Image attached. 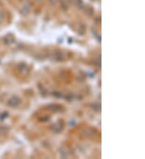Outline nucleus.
Listing matches in <instances>:
<instances>
[{"instance_id":"obj_2","label":"nucleus","mask_w":145,"mask_h":159,"mask_svg":"<svg viewBox=\"0 0 145 159\" xmlns=\"http://www.w3.org/2000/svg\"><path fill=\"white\" fill-rule=\"evenodd\" d=\"M20 104V99L18 97H12L10 98V100L8 101V105H10L12 108L19 106Z\"/></svg>"},{"instance_id":"obj_1","label":"nucleus","mask_w":145,"mask_h":159,"mask_svg":"<svg viewBox=\"0 0 145 159\" xmlns=\"http://www.w3.org/2000/svg\"><path fill=\"white\" fill-rule=\"evenodd\" d=\"M63 129H64V123H63L62 121H56L55 124L52 125V131L56 133L61 132V131L63 130Z\"/></svg>"},{"instance_id":"obj_3","label":"nucleus","mask_w":145,"mask_h":159,"mask_svg":"<svg viewBox=\"0 0 145 159\" xmlns=\"http://www.w3.org/2000/svg\"><path fill=\"white\" fill-rule=\"evenodd\" d=\"M48 109L53 112H58V111H60V109H63V108L62 106L58 105H51L48 106Z\"/></svg>"}]
</instances>
